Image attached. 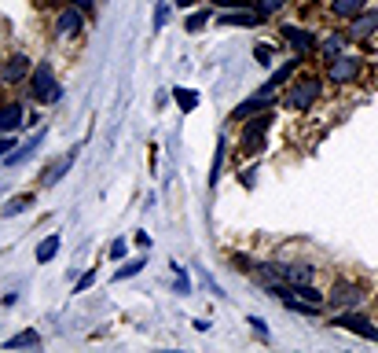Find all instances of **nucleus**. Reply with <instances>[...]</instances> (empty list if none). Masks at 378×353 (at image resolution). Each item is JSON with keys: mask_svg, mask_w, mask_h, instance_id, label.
<instances>
[{"mask_svg": "<svg viewBox=\"0 0 378 353\" xmlns=\"http://www.w3.org/2000/svg\"><path fill=\"white\" fill-rule=\"evenodd\" d=\"M191 4H195V0H177V8H191Z\"/></svg>", "mask_w": 378, "mask_h": 353, "instance_id": "nucleus-34", "label": "nucleus"}, {"mask_svg": "<svg viewBox=\"0 0 378 353\" xmlns=\"http://www.w3.org/2000/svg\"><path fill=\"white\" fill-rule=\"evenodd\" d=\"M254 56H257V63H265V67H268V63H272V45H257Z\"/></svg>", "mask_w": 378, "mask_h": 353, "instance_id": "nucleus-28", "label": "nucleus"}, {"mask_svg": "<svg viewBox=\"0 0 378 353\" xmlns=\"http://www.w3.org/2000/svg\"><path fill=\"white\" fill-rule=\"evenodd\" d=\"M283 37L290 41V48H294L298 56H312V52H316V37H312V30H301V26H283Z\"/></svg>", "mask_w": 378, "mask_h": 353, "instance_id": "nucleus-8", "label": "nucleus"}, {"mask_svg": "<svg viewBox=\"0 0 378 353\" xmlns=\"http://www.w3.org/2000/svg\"><path fill=\"white\" fill-rule=\"evenodd\" d=\"M334 328H345V331H353V335H364V339H371V342H378V328L371 324L367 317H360V313H338L331 320Z\"/></svg>", "mask_w": 378, "mask_h": 353, "instance_id": "nucleus-6", "label": "nucleus"}, {"mask_svg": "<svg viewBox=\"0 0 378 353\" xmlns=\"http://www.w3.org/2000/svg\"><path fill=\"white\" fill-rule=\"evenodd\" d=\"M8 147H15V136H12V133H8L4 140H0V155H8Z\"/></svg>", "mask_w": 378, "mask_h": 353, "instance_id": "nucleus-33", "label": "nucleus"}, {"mask_svg": "<svg viewBox=\"0 0 378 353\" xmlns=\"http://www.w3.org/2000/svg\"><path fill=\"white\" fill-rule=\"evenodd\" d=\"M221 8H257V0H213Z\"/></svg>", "mask_w": 378, "mask_h": 353, "instance_id": "nucleus-30", "label": "nucleus"}, {"mask_svg": "<svg viewBox=\"0 0 378 353\" xmlns=\"http://www.w3.org/2000/svg\"><path fill=\"white\" fill-rule=\"evenodd\" d=\"M272 100L276 96H265V92H257V96H250L246 103H239L232 111V118L235 122H243V118H254V114H261V111H272Z\"/></svg>", "mask_w": 378, "mask_h": 353, "instance_id": "nucleus-11", "label": "nucleus"}, {"mask_svg": "<svg viewBox=\"0 0 378 353\" xmlns=\"http://www.w3.org/2000/svg\"><path fill=\"white\" fill-rule=\"evenodd\" d=\"M59 243H63L59 232L45 235V239H41V247H37V265H48L52 258H56V254H59Z\"/></svg>", "mask_w": 378, "mask_h": 353, "instance_id": "nucleus-17", "label": "nucleus"}, {"mask_svg": "<svg viewBox=\"0 0 378 353\" xmlns=\"http://www.w3.org/2000/svg\"><path fill=\"white\" fill-rule=\"evenodd\" d=\"M30 96H34L37 103H56L63 96L56 74H52V63H37V70L30 74Z\"/></svg>", "mask_w": 378, "mask_h": 353, "instance_id": "nucleus-1", "label": "nucleus"}, {"mask_svg": "<svg viewBox=\"0 0 378 353\" xmlns=\"http://www.w3.org/2000/svg\"><path fill=\"white\" fill-rule=\"evenodd\" d=\"M92 284H96V269H89V272H85V276H81V280H78V284H74V295H81V291H89V287H92Z\"/></svg>", "mask_w": 378, "mask_h": 353, "instance_id": "nucleus-27", "label": "nucleus"}, {"mask_svg": "<svg viewBox=\"0 0 378 353\" xmlns=\"http://www.w3.org/2000/svg\"><path fill=\"white\" fill-rule=\"evenodd\" d=\"M37 202V195H15V199H8L4 202V217H19L23 210H30Z\"/></svg>", "mask_w": 378, "mask_h": 353, "instance_id": "nucleus-20", "label": "nucleus"}, {"mask_svg": "<svg viewBox=\"0 0 378 353\" xmlns=\"http://www.w3.org/2000/svg\"><path fill=\"white\" fill-rule=\"evenodd\" d=\"M261 12H246V8H239V12H232V15H221V26H257L261 23Z\"/></svg>", "mask_w": 378, "mask_h": 353, "instance_id": "nucleus-16", "label": "nucleus"}, {"mask_svg": "<svg viewBox=\"0 0 378 353\" xmlns=\"http://www.w3.org/2000/svg\"><path fill=\"white\" fill-rule=\"evenodd\" d=\"M327 78L331 85H349L360 78V59L356 56H345V52H338V56L327 59Z\"/></svg>", "mask_w": 378, "mask_h": 353, "instance_id": "nucleus-4", "label": "nucleus"}, {"mask_svg": "<svg viewBox=\"0 0 378 353\" xmlns=\"http://www.w3.org/2000/svg\"><path fill=\"white\" fill-rule=\"evenodd\" d=\"M224 155H228V140H217V151H213V166H210V188H217V180H221V166H224Z\"/></svg>", "mask_w": 378, "mask_h": 353, "instance_id": "nucleus-19", "label": "nucleus"}, {"mask_svg": "<svg viewBox=\"0 0 378 353\" xmlns=\"http://www.w3.org/2000/svg\"><path fill=\"white\" fill-rule=\"evenodd\" d=\"M364 4L367 0H331V15L334 19H353V15L364 12Z\"/></svg>", "mask_w": 378, "mask_h": 353, "instance_id": "nucleus-18", "label": "nucleus"}, {"mask_svg": "<svg viewBox=\"0 0 378 353\" xmlns=\"http://www.w3.org/2000/svg\"><path fill=\"white\" fill-rule=\"evenodd\" d=\"M342 45H345V37H327V41L320 45V52L331 59V56H338V52H342Z\"/></svg>", "mask_w": 378, "mask_h": 353, "instance_id": "nucleus-24", "label": "nucleus"}, {"mask_svg": "<svg viewBox=\"0 0 378 353\" xmlns=\"http://www.w3.org/2000/svg\"><path fill=\"white\" fill-rule=\"evenodd\" d=\"M74 158H78V151H70V155H63V158H56L48 169H45V188H52V184H59L63 180V173L74 166Z\"/></svg>", "mask_w": 378, "mask_h": 353, "instance_id": "nucleus-15", "label": "nucleus"}, {"mask_svg": "<svg viewBox=\"0 0 378 353\" xmlns=\"http://www.w3.org/2000/svg\"><path fill=\"white\" fill-rule=\"evenodd\" d=\"M272 118H276V111H261L243 125V155H261L265 133L272 129Z\"/></svg>", "mask_w": 378, "mask_h": 353, "instance_id": "nucleus-2", "label": "nucleus"}, {"mask_svg": "<svg viewBox=\"0 0 378 353\" xmlns=\"http://www.w3.org/2000/svg\"><path fill=\"white\" fill-rule=\"evenodd\" d=\"M320 100V81L316 78H301L287 89V107L290 111H309L312 103Z\"/></svg>", "mask_w": 378, "mask_h": 353, "instance_id": "nucleus-3", "label": "nucleus"}, {"mask_svg": "<svg viewBox=\"0 0 378 353\" xmlns=\"http://www.w3.org/2000/svg\"><path fill=\"white\" fill-rule=\"evenodd\" d=\"M125 250H129V243H125V239H114V243H111V258H114V261H122V258H125Z\"/></svg>", "mask_w": 378, "mask_h": 353, "instance_id": "nucleus-29", "label": "nucleus"}, {"mask_svg": "<svg viewBox=\"0 0 378 353\" xmlns=\"http://www.w3.org/2000/svg\"><path fill=\"white\" fill-rule=\"evenodd\" d=\"M144 265H147L144 258H136V261H125V265H122V269H118V272H114V280H129V276H136L140 269H144Z\"/></svg>", "mask_w": 378, "mask_h": 353, "instance_id": "nucleus-23", "label": "nucleus"}, {"mask_svg": "<svg viewBox=\"0 0 378 353\" xmlns=\"http://www.w3.org/2000/svg\"><path fill=\"white\" fill-rule=\"evenodd\" d=\"M23 122H26V118H23V107H19V103H4V107H0V133H15Z\"/></svg>", "mask_w": 378, "mask_h": 353, "instance_id": "nucleus-14", "label": "nucleus"}, {"mask_svg": "<svg viewBox=\"0 0 378 353\" xmlns=\"http://www.w3.org/2000/svg\"><path fill=\"white\" fill-rule=\"evenodd\" d=\"M4 346H8V350H26V346H41V335H37V331H19L15 339H8V342H4Z\"/></svg>", "mask_w": 378, "mask_h": 353, "instance_id": "nucleus-21", "label": "nucleus"}, {"mask_svg": "<svg viewBox=\"0 0 378 353\" xmlns=\"http://www.w3.org/2000/svg\"><path fill=\"white\" fill-rule=\"evenodd\" d=\"M166 19H169V8H166V4H158V8H155V30L166 26Z\"/></svg>", "mask_w": 378, "mask_h": 353, "instance_id": "nucleus-31", "label": "nucleus"}, {"mask_svg": "<svg viewBox=\"0 0 378 353\" xmlns=\"http://www.w3.org/2000/svg\"><path fill=\"white\" fill-rule=\"evenodd\" d=\"M375 30H378V12H360V15L349 19V37H353V41L371 37Z\"/></svg>", "mask_w": 378, "mask_h": 353, "instance_id": "nucleus-12", "label": "nucleus"}, {"mask_svg": "<svg viewBox=\"0 0 378 353\" xmlns=\"http://www.w3.org/2000/svg\"><path fill=\"white\" fill-rule=\"evenodd\" d=\"M301 59H305V56H298V52H294V59H287L283 63V67H279L276 74H272V78H268L265 85H261V89H257V92H265V96H276V89H279V85H287L290 78H294V70H298V63Z\"/></svg>", "mask_w": 378, "mask_h": 353, "instance_id": "nucleus-9", "label": "nucleus"}, {"mask_svg": "<svg viewBox=\"0 0 378 353\" xmlns=\"http://www.w3.org/2000/svg\"><path fill=\"white\" fill-rule=\"evenodd\" d=\"M268 272L276 276V280H283L290 287H298V284H309L312 280V265H301V261H276V265H265Z\"/></svg>", "mask_w": 378, "mask_h": 353, "instance_id": "nucleus-5", "label": "nucleus"}, {"mask_svg": "<svg viewBox=\"0 0 378 353\" xmlns=\"http://www.w3.org/2000/svg\"><path fill=\"white\" fill-rule=\"evenodd\" d=\"M85 26V15H81V8L78 4H70V8H63L59 19H56V30H59V37H74L78 30Z\"/></svg>", "mask_w": 378, "mask_h": 353, "instance_id": "nucleus-10", "label": "nucleus"}, {"mask_svg": "<svg viewBox=\"0 0 378 353\" xmlns=\"http://www.w3.org/2000/svg\"><path fill=\"white\" fill-rule=\"evenodd\" d=\"M283 4H287V0H257V12H261V15H272V12H279Z\"/></svg>", "mask_w": 378, "mask_h": 353, "instance_id": "nucleus-26", "label": "nucleus"}, {"mask_svg": "<svg viewBox=\"0 0 378 353\" xmlns=\"http://www.w3.org/2000/svg\"><path fill=\"white\" fill-rule=\"evenodd\" d=\"M173 100H177L180 111H195V107H199V96L191 89H173Z\"/></svg>", "mask_w": 378, "mask_h": 353, "instance_id": "nucleus-22", "label": "nucleus"}, {"mask_svg": "<svg viewBox=\"0 0 378 353\" xmlns=\"http://www.w3.org/2000/svg\"><path fill=\"white\" fill-rule=\"evenodd\" d=\"M26 74H30V59H26V56H12L4 67H0V81L15 85V81H23Z\"/></svg>", "mask_w": 378, "mask_h": 353, "instance_id": "nucleus-13", "label": "nucleus"}, {"mask_svg": "<svg viewBox=\"0 0 378 353\" xmlns=\"http://www.w3.org/2000/svg\"><path fill=\"white\" fill-rule=\"evenodd\" d=\"M331 306L334 309H353V306H360V298H364V287L360 284H345V280H338L331 287Z\"/></svg>", "mask_w": 378, "mask_h": 353, "instance_id": "nucleus-7", "label": "nucleus"}, {"mask_svg": "<svg viewBox=\"0 0 378 353\" xmlns=\"http://www.w3.org/2000/svg\"><path fill=\"white\" fill-rule=\"evenodd\" d=\"M250 324H254V331H257L261 339H268V331H265V320H261V317H250Z\"/></svg>", "mask_w": 378, "mask_h": 353, "instance_id": "nucleus-32", "label": "nucleus"}, {"mask_svg": "<svg viewBox=\"0 0 378 353\" xmlns=\"http://www.w3.org/2000/svg\"><path fill=\"white\" fill-rule=\"evenodd\" d=\"M210 23V12H195L188 19V34H202V26Z\"/></svg>", "mask_w": 378, "mask_h": 353, "instance_id": "nucleus-25", "label": "nucleus"}]
</instances>
